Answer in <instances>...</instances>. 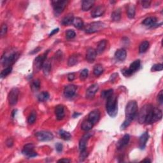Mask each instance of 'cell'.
Listing matches in <instances>:
<instances>
[{
	"label": "cell",
	"instance_id": "cell-1",
	"mask_svg": "<svg viewBox=\"0 0 163 163\" xmlns=\"http://www.w3.org/2000/svg\"><path fill=\"white\" fill-rule=\"evenodd\" d=\"M138 114V104L137 101L132 100L128 102L125 109V119L121 125V130H124L130 125L132 120Z\"/></svg>",
	"mask_w": 163,
	"mask_h": 163
},
{
	"label": "cell",
	"instance_id": "cell-2",
	"mask_svg": "<svg viewBox=\"0 0 163 163\" xmlns=\"http://www.w3.org/2000/svg\"><path fill=\"white\" fill-rule=\"evenodd\" d=\"M19 56V52L15 49L11 48L3 53L1 58V63L3 66H11L14 63Z\"/></svg>",
	"mask_w": 163,
	"mask_h": 163
},
{
	"label": "cell",
	"instance_id": "cell-3",
	"mask_svg": "<svg viewBox=\"0 0 163 163\" xmlns=\"http://www.w3.org/2000/svg\"><path fill=\"white\" fill-rule=\"evenodd\" d=\"M106 109L108 114L111 117H115L118 113L117 98L114 94H112L107 99Z\"/></svg>",
	"mask_w": 163,
	"mask_h": 163
},
{
	"label": "cell",
	"instance_id": "cell-4",
	"mask_svg": "<svg viewBox=\"0 0 163 163\" xmlns=\"http://www.w3.org/2000/svg\"><path fill=\"white\" fill-rule=\"evenodd\" d=\"M105 28V24L102 22H93L90 24H88L87 26H85L84 31L85 32L88 34L94 33L101 30Z\"/></svg>",
	"mask_w": 163,
	"mask_h": 163
},
{
	"label": "cell",
	"instance_id": "cell-5",
	"mask_svg": "<svg viewBox=\"0 0 163 163\" xmlns=\"http://www.w3.org/2000/svg\"><path fill=\"white\" fill-rule=\"evenodd\" d=\"M140 60H136L130 64V68L128 69H124L123 70H122V73H123L125 77H130L140 68Z\"/></svg>",
	"mask_w": 163,
	"mask_h": 163
},
{
	"label": "cell",
	"instance_id": "cell-6",
	"mask_svg": "<svg viewBox=\"0 0 163 163\" xmlns=\"http://www.w3.org/2000/svg\"><path fill=\"white\" fill-rule=\"evenodd\" d=\"M51 3H52L54 12H55L56 14L59 15L64 11V10L65 9L68 2V1H58V0H55V1H52Z\"/></svg>",
	"mask_w": 163,
	"mask_h": 163
},
{
	"label": "cell",
	"instance_id": "cell-7",
	"mask_svg": "<svg viewBox=\"0 0 163 163\" xmlns=\"http://www.w3.org/2000/svg\"><path fill=\"white\" fill-rule=\"evenodd\" d=\"M22 153L28 158L35 157L38 155L37 153L35 151V146H34L33 143L26 144L22 150Z\"/></svg>",
	"mask_w": 163,
	"mask_h": 163
},
{
	"label": "cell",
	"instance_id": "cell-8",
	"mask_svg": "<svg viewBox=\"0 0 163 163\" xmlns=\"http://www.w3.org/2000/svg\"><path fill=\"white\" fill-rule=\"evenodd\" d=\"M19 90L18 88L14 87L12 88L11 91H10L8 94V101L10 105L12 106H14L17 104L19 98Z\"/></svg>",
	"mask_w": 163,
	"mask_h": 163
},
{
	"label": "cell",
	"instance_id": "cell-9",
	"mask_svg": "<svg viewBox=\"0 0 163 163\" xmlns=\"http://www.w3.org/2000/svg\"><path fill=\"white\" fill-rule=\"evenodd\" d=\"M36 137L37 139L40 141H50L54 138V135L52 132L46 131L37 132L36 133Z\"/></svg>",
	"mask_w": 163,
	"mask_h": 163
},
{
	"label": "cell",
	"instance_id": "cell-10",
	"mask_svg": "<svg viewBox=\"0 0 163 163\" xmlns=\"http://www.w3.org/2000/svg\"><path fill=\"white\" fill-rule=\"evenodd\" d=\"M152 105L148 104H145L141 110L140 111V112L138 113V122L140 124H143L145 122V120H146V117H147V115L148 114V112L150 108L151 107Z\"/></svg>",
	"mask_w": 163,
	"mask_h": 163
},
{
	"label": "cell",
	"instance_id": "cell-11",
	"mask_svg": "<svg viewBox=\"0 0 163 163\" xmlns=\"http://www.w3.org/2000/svg\"><path fill=\"white\" fill-rule=\"evenodd\" d=\"M48 52L49 51H47V52L44 53L42 55L38 56L36 57V59H35V63H34V66H35V68L36 71H39L42 68L44 63L47 60V56Z\"/></svg>",
	"mask_w": 163,
	"mask_h": 163
},
{
	"label": "cell",
	"instance_id": "cell-12",
	"mask_svg": "<svg viewBox=\"0 0 163 163\" xmlns=\"http://www.w3.org/2000/svg\"><path fill=\"white\" fill-rule=\"evenodd\" d=\"M77 87L73 84L68 85L64 89V95L67 98H71L75 94Z\"/></svg>",
	"mask_w": 163,
	"mask_h": 163
},
{
	"label": "cell",
	"instance_id": "cell-13",
	"mask_svg": "<svg viewBox=\"0 0 163 163\" xmlns=\"http://www.w3.org/2000/svg\"><path fill=\"white\" fill-rule=\"evenodd\" d=\"M100 118V111L98 110H94L91 111L88 115V120L90 121L94 125L97 124Z\"/></svg>",
	"mask_w": 163,
	"mask_h": 163
},
{
	"label": "cell",
	"instance_id": "cell-14",
	"mask_svg": "<svg viewBox=\"0 0 163 163\" xmlns=\"http://www.w3.org/2000/svg\"><path fill=\"white\" fill-rule=\"evenodd\" d=\"M92 136H93V134H92L91 132H87V133L85 134L82 137V138L80 139L79 141V149L80 151L86 150L87 141Z\"/></svg>",
	"mask_w": 163,
	"mask_h": 163
},
{
	"label": "cell",
	"instance_id": "cell-15",
	"mask_svg": "<svg viewBox=\"0 0 163 163\" xmlns=\"http://www.w3.org/2000/svg\"><path fill=\"white\" fill-rule=\"evenodd\" d=\"M98 89H99V87L98 84H95L92 85L86 91V98L88 99H93Z\"/></svg>",
	"mask_w": 163,
	"mask_h": 163
},
{
	"label": "cell",
	"instance_id": "cell-16",
	"mask_svg": "<svg viewBox=\"0 0 163 163\" xmlns=\"http://www.w3.org/2000/svg\"><path fill=\"white\" fill-rule=\"evenodd\" d=\"M105 8L104 6L103 5H99L97 7L95 8L93 11L91 12V17L93 18H96L101 17L104 14V13L105 12Z\"/></svg>",
	"mask_w": 163,
	"mask_h": 163
},
{
	"label": "cell",
	"instance_id": "cell-17",
	"mask_svg": "<svg viewBox=\"0 0 163 163\" xmlns=\"http://www.w3.org/2000/svg\"><path fill=\"white\" fill-rule=\"evenodd\" d=\"M162 117V111L157 108H153L152 110V119H151V124L154 123V122L160 121Z\"/></svg>",
	"mask_w": 163,
	"mask_h": 163
},
{
	"label": "cell",
	"instance_id": "cell-18",
	"mask_svg": "<svg viewBox=\"0 0 163 163\" xmlns=\"http://www.w3.org/2000/svg\"><path fill=\"white\" fill-rule=\"evenodd\" d=\"M97 53L96 51L93 48H89L87 50L86 52V59L88 62L93 63L96 58Z\"/></svg>",
	"mask_w": 163,
	"mask_h": 163
},
{
	"label": "cell",
	"instance_id": "cell-19",
	"mask_svg": "<svg viewBox=\"0 0 163 163\" xmlns=\"http://www.w3.org/2000/svg\"><path fill=\"white\" fill-rule=\"evenodd\" d=\"M55 114L57 120L61 121L63 119L64 116H65V114H64V107L63 105L59 104L56 107Z\"/></svg>",
	"mask_w": 163,
	"mask_h": 163
},
{
	"label": "cell",
	"instance_id": "cell-20",
	"mask_svg": "<svg viewBox=\"0 0 163 163\" xmlns=\"http://www.w3.org/2000/svg\"><path fill=\"white\" fill-rule=\"evenodd\" d=\"M156 22H157L156 17H148L143 20L142 24L144 26L148 27V28H154L155 26H157Z\"/></svg>",
	"mask_w": 163,
	"mask_h": 163
},
{
	"label": "cell",
	"instance_id": "cell-21",
	"mask_svg": "<svg viewBox=\"0 0 163 163\" xmlns=\"http://www.w3.org/2000/svg\"><path fill=\"white\" fill-rule=\"evenodd\" d=\"M127 56L126 51L124 49H118L115 53V57L117 60L119 61H123L125 59Z\"/></svg>",
	"mask_w": 163,
	"mask_h": 163
},
{
	"label": "cell",
	"instance_id": "cell-22",
	"mask_svg": "<svg viewBox=\"0 0 163 163\" xmlns=\"http://www.w3.org/2000/svg\"><path fill=\"white\" fill-rule=\"evenodd\" d=\"M130 140V136L128 134H125L123 137H122L121 140L118 141L117 147L118 149H121L122 148H123L125 146H126L129 141Z\"/></svg>",
	"mask_w": 163,
	"mask_h": 163
},
{
	"label": "cell",
	"instance_id": "cell-23",
	"mask_svg": "<svg viewBox=\"0 0 163 163\" xmlns=\"http://www.w3.org/2000/svg\"><path fill=\"white\" fill-rule=\"evenodd\" d=\"M149 138V134L147 131L145 132L144 133H143L140 138V144H139V147H140V149L143 150L146 147V143L148 140Z\"/></svg>",
	"mask_w": 163,
	"mask_h": 163
},
{
	"label": "cell",
	"instance_id": "cell-24",
	"mask_svg": "<svg viewBox=\"0 0 163 163\" xmlns=\"http://www.w3.org/2000/svg\"><path fill=\"white\" fill-rule=\"evenodd\" d=\"M95 3L93 0H84L82 2V9L84 12L89 11V10L93 7Z\"/></svg>",
	"mask_w": 163,
	"mask_h": 163
},
{
	"label": "cell",
	"instance_id": "cell-25",
	"mask_svg": "<svg viewBox=\"0 0 163 163\" xmlns=\"http://www.w3.org/2000/svg\"><path fill=\"white\" fill-rule=\"evenodd\" d=\"M80 61V56L79 54H73L71 55L68 61V65L69 66H73L79 63Z\"/></svg>",
	"mask_w": 163,
	"mask_h": 163
},
{
	"label": "cell",
	"instance_id": "cell-26",
	"mask_svg": "<svg viewBox=\"0 0 163 163\" xmlns=\"http://www.w3.org/2000/svg\"><path fill=\"white\" fill-rule=\"evenodd\" d=\"M74 20V16L72 13H69L66 15L62 20V24L64 26H69L73 24Z\"/></svg>",
	"mask_w": 163,
	"mask_h": 163
},
{
	"label": "cell",
	"instance_id": "cell-27",
	"mask_svg": "<svg viewBox=\"0 0 163 163\" xmlns=\"http://www.w3.org/2000/svg\"><path fill=\"white\" fill-rule=\"evenodd\" d=\"M94 124L89 120H85L81 124V129L84 131H89L92 130Z\"/></svg>",
	"mask_w": 163,
	"mask_h": 163
},
{
	"label": "cell",
	"instance_id": "cell-28",
	"mask_svg": "<svg viewBox=\"0 0 163 163\" xmlns=\"http://www.w3.org/2000/svg\"><path fill=\"white\" fill-rule=\"evenodd\" d=\"M106 46H107V40H101L100 42L98 43L97 45V48L96 50L97 54H100L101 53H103L105 48H106Z\"/></svg>",
	"mask_w": 163,
	"mask_h": 163
},
{
	"label": "cell",
	"instance_id": "cell-29",
	"mask_svg": "<svg viewBox=\"0 0 163 163\" xmlns=\"http://www.w3.org/2000/svg\"><path fill=\"white\" fill-rule=\"evenodd\" d=\"M51 68H52V66H51V61L50 60H46L42 67L43 73L45 74V75H47L50 72Z\"/></svg>",
	"mask_w": 163,
	"mask_h": 163
},
{
	"label": "cell",
	"instance_id": "cell-30",
	"mask_svg": "<svg viewBox=\"0 0 163 163\" xmlns=\"http://www.w3.org/2000/svg\"><path fill=\"white\" fill-rule=\"evenodd\" d=\"M103 71H104V68L101 64H98L94 66V70H93V73L95 76L98 77V76L101 75L103 73Z\"/></svg>",
	"mask_w": 163,
	"mask_h": 163
},
{
	"label": "cell",
	"instance_id": "cell-31",
	"mask_svg": "<svg viewBox=\"0 0 163 163\" xmlns=\"http://www.w3.org/2000/svg\"><path fill=\"white\" fill-rule=\"evenodd\" d=\"M127 16L130 19H133L135 16V6L134 5L130 4L127 6Z\"/></svg>",
	"mask_w": 163,
	"mask_h": 163
},
{
	"label": "cell",
	"instance_id": "cell-32",
	"mask_svg": "<svg viewBox=\"0 0 163 163\" xmlns=\"http://www.w3.org/2000/svg\"><path fill=\"white\" fill-rule=\"evenodd\" d=\"M73 24L77 29H82V28H84L83 20L80 17L74 18Z\"/></svg>",
	"mask_w": 163,
	"mask_h": 163
},
{
	"label": "cell",
	"instance_id": "cell-33",
	"mask_svg": "<svg viewBox=\"0 0 163 163\" xmlns=\"http://www.w3.org/2000/svg\"><path fill=\"white\" fill-rule=\"evenodd\" d=\"M149 48V42L148 41H143L139 46V52L143 54L145 53Z\"/></svg>",
	"mask_w": 163,
	"mask_h": 163
},
{
	"label": "cell",
	"instance_id": "cell-34",
	"mask_svg": "<svg viewBox=\"0 0 163 163\" xmlns=\"http://www.w3.org/2000/svg\"><path fill=\"white\" fill-rule=\"evenodd\" d=\"M49 97H50V95L48 92L43 91L39 94V95L38 96V99L39 101L43 102L48 100L49 99Z\"/></svg>",
	"mask_w": 163,
	"mask_h": 163
},
{
	"label": "cell",
	"instance_id": "cell-35",
	"mask_svg": "<svg viewBox=\"0 0 163 163\" xmlns=\"http://www.w3.org/2000/svg\"><path fill=\"white\" fill-rule=\"evenodd\" d=\"M59 134L60 137L64 140H70L71 138V134L69 132H67L63 130H61L59 131Z\"/></svg>",
	"mask_w": 163,
	"mask_h": 163
},
{
	"label": "cell",
	"instance_id": "cell-36",
	"mask_svg": "<svg viewBox=\"0 0 163 163\" xmlns=\"http://www.w3.org/2000/svg\"><path fill=\"white\" fill-rule=\"evenodd\" d=\"M111 17L114 21H119L121 17V10H115V11L111 13Z\"/></svg>",
	"mask_w": 163,
	"mask_h": 163
},
{
	"label": "cell",
	"instance_id": "cell-37",
	"mask_svg": "<svg viewBox=\"0 0 163 163\" xmlns=\"http://www.w3.org/2000/svg\"><path fill=\"white\" fill-rule=\"evenodd\" d=\"M12 71V66L6 67L1 72V74H0V77H1V79H4V78H5L6 77H7L10 73H11Z\"/></svg>",
	"mask_w": 163,
	"mask_h": 163
},
{
	"label": "cell",
	"instance_id": "cell-38",
	"mask_svg": "<svg viewBox=\"0 0 163 163\" xmlns=\"http://www.w3.org/2000/svg\"><path fill=\"white\" fill-rule=\"evenodd\" d=\"M112 94H114V90L113 89H108L107 91H103L101 94V98H103V99H107L108 98H109Z\"/></svg>",
	"mask_w": 163,
	"mask_h": 163
},
{
	"label": "cell",
	"instance_id": "cell-39",
	"mask_svg": "<svg viewBox=\"0 0 163 163\" xmlns=\"http://www.w3.org/2000/svg\"><path fill=\"white\" fill-rule=\"evenodd\" d=\"M36 119V113L35 111L31 112L28 118V122L29 124H33Z\"/></svg>",
	"mask_w": 163,
	"mask_h": 163
},
{
	"label": "cell",
	"instance_id": "cell-40",
	"mask_svg": "<svg viewBox=\"0 0 163 163\" xmlns=\"http://www.w3.org/2000/svg\"><path fill=\"white\" fill-rule=\"evenodd\" d=\"M40 87V83L38 80H34L31 84V89L33 91H37Z\"/></svg>",
	"mask_w": 163,
	"mask_h": 163
},
{
	"label": "cell",
	"instance_id": "cell-41",
	"mask_svg": "<svg viewBox=\"0 0 163 163\" xmlns=\"http://www.w3.org/2000/svg\"><path fill=\"white\" fill-rule=\"evenodd\" d=\"M75 36H76V33L72 29L68 30L66 33V37L69 40L74 38L75 37Z\"/></svg>",
	"mask_w": 163,
	"mask_h": 163
},
{
	"label": "cell",
	"instance_id": "cell-42",
	"mask_svg": "<svg viewBox=\"0 0 163 163\" xmlns=\"http://www.w3.org/2000/svg\"><path fill=\"white\" fill-rule=\"evenodd\" d=\"M88 74H89V71L87 69H84L82 71H81L80 75V79L81 80H85L87 77Z\"/></svg>",
	"mask_w": 163,
	"mask_h": 163
},
{
	"label": "cell",
	"instance_id": "cell-43",
	"mask_svg": "<svg viewBox=\"0 0 163 163\" xmlns=\"http://www.w3.org/2000/svg\"><path fill=\"white\" fill-rule=\"evenodd\" d=\"M88 155V152L86 150L80 151V157H79V161L80 162H82L84 161L85 159H86Z\"/></svg>",
	"mask_w": 163,
	"mask_h": 163
},
{
	"label": "cell",
	"instance_id": "cell-44",
	"mask_svg": "<svg viewBox=\"0 0 163 163\" xmlns=\"http://www.w3.org/2000/svg\"><path fill=\"white\" fill-rule=\"evenodd\" d=\"M7 29L8 28L6 24H3L1 27V31H0V35L1 37H4L6 35V33H7Z\"/></svg>",
	"mask_w": 163,
	"mask_h": 163
},
{
	"label": "cell",
	"instance_id": "cell-45",
	"mask_svg": "<svg viewBox=\"0 0 163 163\" xmlns=\"http://www.w3.org/2000/svg\"><path fill=\"white\" fill-rule=\"evenodd\" d=\"M163 70V65L162 64H156L152 67V71H159Z\"/></svg>",
	"mask_w": 163,
	"mask_h": 163
},
{
	"label": "cell",
	"instance_id": "cell-46",
	"mask_svg": "<svg viewBox=\"0 0 163 163\" xmlns=\"http://www.w3.org/2000/svg\"><path fill=\"white\" fill-rule=\"evenodd\" d=\"M157 101L160 104H162L163 103V91L161 90L157 96Z\"/></svg>",
	"mask_w": 163,
	"mask_h": 163
},
{
	"label": "cell",
	"instance_id": "cell-47",
	"mask_svg": "<svg viewBox=\"0 0 163 163\" xmlns=\"http://www.w3.org/2000/svg\"><path fill=\"white\" fill-rule=\"evenodd\" d=\"M150 1H141V5L142 6L145 8H148L150 6Z\"/></svg>",
	"mask_w": 163,
	"mask_h": 163
},
{
	"label": "cell",
	"instance_id": "cell-48",
	"mask_svg": "<svg viewBox=\"0 0 163 163\" xmlns=\"http://www.w3.org/2000/svg\"><path fill=\"white\" fill-rule=\"evenodd\" d=\"M6 145L8 147H12L13 145V140L12 138H9L6 141Z\"/></svg>",
	"mask_w": 163,
	"mask_h": 163
},
{
	"label": "cell",
	"instance_id": "cell-49",
	"mask_svg": "<svg viewBox=\"0 0 163 163\" xmlns=\"http://www.w3.org/2000/svg\"><path fill=\"white\" fill-rule=\"evenodd\" d=\"M63 148V146L62 143H56V150L57 152H62Z\"/></svg>",
	"mask_w": 163,
	"mask_h": 163
},
{
	"label": "cell",
	"instance_id": "cell-50",
	"mask_svg": "<svg viewBox=\"0 0 163 163\" xmlns=\"http://www.w3.org/2000/svg\"><path fill=\"white\" fill-rule=\"evenodd\" d=\"M75 79V74L74 73H70L68 75V79L69 81L72 82Z\"/></svg>",
	"mask_w": 163,
	"mask_h": 163
},
{
	"label": "cell",
	"instance_id": "cell-51",
	"mask_svg": "<svg viewBox=\"0 0 163 163\" xmlns=\"http://www.w3.org/2000/svg\"><path fill=\"white\" fill-rule=\"evenodd\" d=\"M59 28H56V29H55L52 30V31H51V33H50L49 36H53L54 35H55V34H56L57 32L59 31Z\"/></svg>",
	"mask_w": 163,
	"mask_h": 163
},
{
	"label": "cell",
	"instance_id": "cell-52",
	"mask_svg": "<svg viewBox=\"0 0 163 163\" xmlns=\"http://www.w3.org/2000/svg\"><path fill=\"white\" fill-rule=\"evenodd\" d=\"M58 162H70L71 160L68 159H66V158H63V159H61L60 160H59L57 161Z\"/></svg>",
	"mask_w": 163,
	"mask_h": 163
},
{
	"label": "cell",
	"instance_id": "cell-53",
	"mask_svg": "<svg viewBox=\"0 0 163 163\" xmlns=\"http://www.w3.org/2000/svg\"><path fill=\"white\" fill-rule=\"evenodd\" d=\"M41 50V48H40V47H38V48H36L35 50H33L31 52H30V54H35L36 52H39V51Z\"/></svg>",
	"mask_w": 163,
	"mask_h": 163
},
{
	"label": "cell",
	"instance_id": "cell-54",
	"mask_svg": "<svg viewBox=\"0 0 163 163\" xmlns=\"http://www.w3.org/2000/svg\"><path fill=\"white\" fill-rule=\"evenodd\" d=\"M141 162H151V161L150 160V159L147 158V159H145L143 160Z\"/></svg>",
	"mask_w": 163,
	"mask_h": 163
},
{
	"label": "cell",
	"instance_id": "cell-55",
	"mask_svg": "<svg viewBox=\"0 0 163 163\" xmlns=\"http://www.w3.org/2000/svg\"><path fill=\"white\" fill-rule=\"evenodd\" d=\"M81 115V114H78V113H75L74 114H73V117H74V118H76V117H77L78 116H79V115Z\"/></svg>",
	"mask_w": 163,
	"mask_h": 163
},
{
	"label": "cell",
	"instance_id": "cell-56",
	"mask_svg": "<svg viewBox=\"0 0 163 163\" xmlns=\"http://www.w3.org/2000/svg\"><path fill=\"white\" fill-rule=\"evenodd\" d=\"M16 111H17V110H14L12 111V117H14V114L16 113Z\"/></svg>",
	"mask_w": 163,
	"mask_h": 163
}]
</instances>
